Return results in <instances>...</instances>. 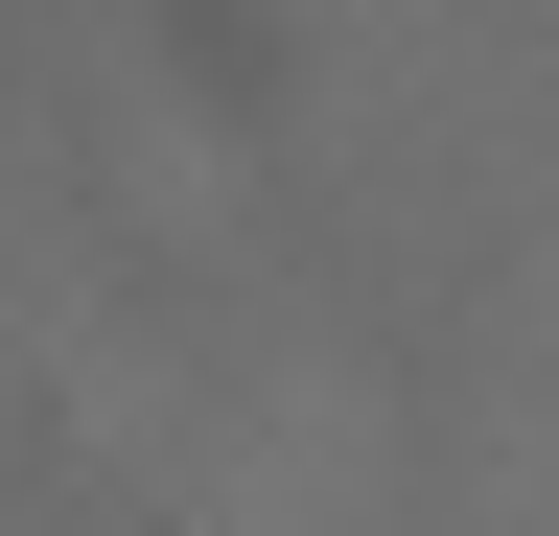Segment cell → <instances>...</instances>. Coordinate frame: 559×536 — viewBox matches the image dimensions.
<instances>
[]
</instances>
